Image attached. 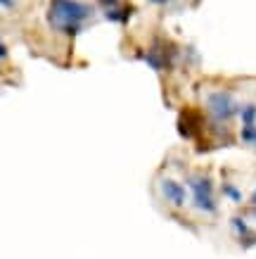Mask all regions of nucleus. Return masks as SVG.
I'll return each mask as SVG.
<instances>
[{
  "label": "nucleus",
  "mask_w": 256,
  "mask_h": 259,
  "mask_svg": "<svg viewBox=\"0 0 256 259\" xmlns=\"http://www.w3.org/2000/svg\"><path fill=\"white\" fill-rule=\"evenodd\" d=\"M45 17L53 31L64 33V36H76L83 31L85 22L93 17V8L81 0H50Z\"/></svg>",
  "instance_id": "f257e3e1"
},
{
  "label": "nucleus",
  "mask_w": 256,
  "mask_h": 259,
  "mask_svg": "<svg viewBox=\"0 0 256 259\" xmlns=\"http://www.w3.org/2000/svg\"><path fill=\"white\" fill-rule=\"evenodd\" d=\"M187 186L192 190V204H194L197 212H202V214H216L218 212L216 197H214V183H211L209 176L192 174V176H187Z\"/></svg>",
  "instance_id": "f03ea898"
},
{
  "label": "nucleus",
  "mask_w": 256,
  "mask_h": 259,
  "mask_svg": "<svg viewBox=\"0 0 256 259\" xmlns=\"http://www.w3.org/2000/svg\"><path fill=\"white\" fill-rule=\"evenodd\" d=\"M204 102H207V110L216 124H228L235 114H240V105L235 100V95L228 91H211V93H207Z\"/></svg>",
  "instance_id": "7ed1b4c3"
},
{
  "label": "nucleus",
  "mask_w": 256,
  "mask_h": 259,
  "mask_svg": "<svg viewBox=\"0 0 256 259\" xmlns=\"http://www.w3.org/2000/svg\"><path fill=\"white\" fill-rule=\"evenodd\" d=\"M159 190H162L164 200L171 207H185L187 204V190L183 183H178L176 179H162L159 181Z\"/></svg>",
  "instance_id": "20e7f679"
},
{
  "label": "nucleus",
  "mask_w": 256,
  "mask_h": 259,
  "mask_svg": "<svg viewBox=\"0 0 256 259\" xmlns=\"http://www.w3.org/2000/svg\"><path fill=\"white\" fill-rule=\"evenodd\" d=\"M102 10H105V19L109 22H117V24H124L128 19V12L121 8V3L119 0H100Z\"/></svg>",
  "instance_id": "39448f33"
},
{
  "label": "nucleus",
  "mask_w": 256,
  "mask_h": 259,
  "mask_svg": "<svg viewBox=\"0 0 256 259\" xmlns=\"http://www.w3.org/2000/svg\"><path fill=\"white\" fill-rule=\"evenodd\" d=\"M142 62H147L155 71L166 69V55H164L159 48H152V50H147V53L142 55Z\"/></svg>",
  "instance_id": "423d86ee"
},
{
  "label": "nucleus",
  "mask_w": 256,
  "mask_h": 259,
  "mask_svg": "<svg viewBox=\"0 0 256 259\" xmlns=\"http://www.w3.org/2000/svg\"><path fill=\"white\" fill-rule=\"evenodd\" d=\"M230 226H233V231L235 233H237V238H240V240H244V245H251L247 240V238H251V231H249V226H247V221L242 219V217H233V219H230Z\"/></svg>",
  "instance_id": "0eeeda50"
},
{
  "label": "nucleus",
  "mask_w": 256,
  "mask_h": 259,
  "mask_svg": "<svg viewBox=\"0 0 256 259\" xmlns=\"http://www.w3.org/2000/svg\"><path fill=\"white\" fill-rule=\"evenodd\" d=\"M240 121H242V126H256V105L254 102L240 105Z\"/></svg>",
  "instance_id": "6e6552de"
},
{
  "label": "nucleus",
  "mask_w": 256,
  "mask_h": 259,
  "mask_svg": "<svg viewBox=\"0 0 256 259\" xmlns=\"http://www.w3.org/2000/svg\"><path fill=\"white\" fill-rule=\"evenodd\" d=\"M240 138H242V143H247V145L256 148V126H242Z\"/></svg>",
  "instance_id": "1a4fd4ad"
},
{
  "label": "nucleus",
  "mask_w": 256,
  "mask_h": 259,
  "mask_svg": "<svg viewBox=\"0 0 256 259\" xmlns=\"http://www.w3.org/2000/svg\"><path fill=\"white\" fill-rule=\"evenodd\" d=\"M223 193L230 197L233 202H242V190H237L235 186H230V183H225V186H223Z\"/></svg>",
  "instance_id": "9d476101"
},
{
  "label": "nucleus",
  "mask_w": 256,
  "mask_h": 259,
  "mask_svg": "<svg viewBox=\"0 0 256 259\" xmlns=\"http://www.w3.org/2000/svg\"><path fill=\"white\" fill-rule=\"evenodd\" d=\"M3 3V10H12L17 5V0H0Z\"/></svg>",
  "instance_id": "9b49d317"
},
{
  "label": "nucleus",
  "mask_w": 256,
  "mask_h": 259,
  "mask_svg": "<svg viewBox=\"0 0 256 259\" xmlns=\"http://www.w3.org/2000/svg\"><path fill=\"white\" fill-rule=\"evenodd\" d=\"M149 3H152V5H157V8H166L171 0H149Z\"/></svg>",
  "instance_id": "f8f14e48"
},
{
  "label": "nucleus",
  "mask_w": 256,
  "mask_h": 259,
  "mask_svg": "<svg viewBox=\"0 0 256 259\" xmlns=\"http://www.w3.org/2000/svg\"><path fill=\"white\" fill-rule=\"evenodd\" d=\"M0 53H3V60H8V46H5V43L0 46Z\"/></svg>",
  "instance_id": "ddd939ff"
},
{
  "label": "nucleus",
  "mask_w": 256,
  "mask_h": 259,
  "mask_svg": "<svg viewBox=\"0 0 256 259\" xmlns=\"http://www.w3.org/2000/svg\"><path fill=\"white\" fill-rule=\"evenodd\" d=\"M251 204H254V207H256V190H254V193H251Z\"/></svg>",
  "instance_id": "4468645a"
}]
</instances>
